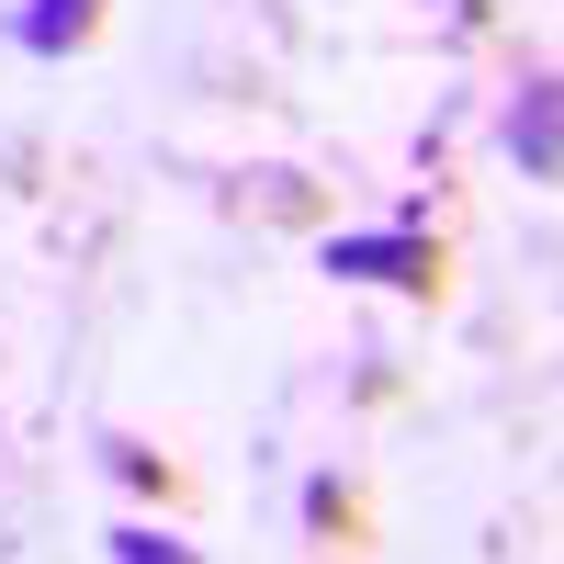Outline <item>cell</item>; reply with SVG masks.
Returning a JSON list of instances; mask_svg holds the SVG:
<instances>
[{
    "label": "cell",
    "mask_w": 564,
    "mask_h": 564,
    "mask_svg": "<svg viewBox=\"0 0 564 564\" xmlns=\"http://www.w3.org/2000/svg\"><path fill=\"white\" fill-rule=\"evenodd\" d=\"M508 159H520L531 181H553V159H564V135H553V79H531L520 102H508Z\"/></svg>",
    "instance_id": "cell-3"
},
{
    "label": "cell",
    "mask_w": 564,
    "mask_h": 564,
    "mask_svg": "<svg viewBox=\"0 0 564 564\" xmlns=\"http://www.w3.org/2000/svg\"><path fill=\"white\" fill-rule=\"evenodd\" d=\"M113 564H193V553L159 542V531H113Z\"/></svg>",
    "instance_id": "cell-6"
},
{
    "label": "cell",
    "mask_w": 564,
    "mask_h": 564,
    "mask_svg": "<svg viewBox=\"0 0 564 564\" xmlns=\"http://www.w3.org/2000/svg\"><path fill=\"white\" fill-rule=\"evenodd\" d=\"M102 452H113V475H124V486H159V497H170V463H159L148 441H102Z\"/></svg>",
    "instance_id": "cell-5"
},
{
    "label": "cell",
    "mask_w": 564,
    "mask_h": 564,
    "mask_svg": "<svg viewBox=\"0 0 564 564\" xmlns=\"http://www.w3.org/2000/svg\"><path fill=\"white\" fill-rule=\"evenodd\" d=\"M327 271L339 282H384V294H417L430 305L441 294V238H417V226H384V238H327Z\"/></svg>",
    "instance_id": "cell-1"
},
{
    "label": "cell",
    "mask_w": 564,
    "mask_h": 564,
    "mask_svg": "<svg viewBox=\"0 0 564 564\" xmlns=\"http://www.w3.org/2000/svg\"><path fill=\"white\" fill-rule=\"evenodd\" d=\"M90 34H102V0H23L12 12V45H34V57H68Z\"/></svg>",
    "instance_id": "cell-2"
},
{
    "label": "cell",
    "mask_w": 564,
    "mask_h": 564,
    "mask_svg": "<svg viewBox=\"0 0 564 564\" xmlns=\"http://www.w3.org/2000/svg\"><path fill=\"white\" fill-rule=\"evenodd\" d=\"M305 531H316V553H350V542H361V497H350L339 475H316V486H305Z\"/></svg>",
    "instance_id": "cell-4"
}]
</instances>
